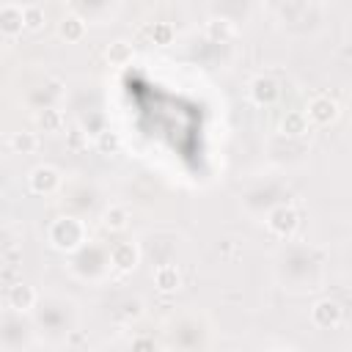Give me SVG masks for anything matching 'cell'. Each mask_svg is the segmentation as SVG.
Listing matches in <instances>:
<instances>
[{
	"instance_id": "1",
	"label": "cell",
	"mask_w": 352,
	"mask_h": 352,
	"mask_svg": "<svg viewBox=\"0 0 352 352\" xmlns=\"http://www.w3.org/2000/svg\"><path fill=\"white\" fill-rule=\"evenodd\" d=\"M85 239H88L85 223H82L80 217H74V214H60V217H55V220L50 223V228H47V242H50L55 250H60V253H74V250H80V248L85 245Z\"/></svg>"
},
{
	"instance_id": "2",
	"label": "cell",
	"mask_w": 352,
	"mask_h": 352,
	"mask_svg": "<svg viewBox=\"0 0 352 352\" xmlns=\"http://www.w3.org/2000/svg\"><path fill=\"white\" fill-rule=\"evenodd\" d=\"M267 228H270V234H275L280 239H289L300 228V212L289 204H278L267 214Z\"/></svg>"
},
{
	"instance_id": "3",
	"label": "cell",
	"mask_w": 352,
	"mask_h": 352,
	"mask_svg": "<svg viewBox=\"0 0 352 352\" xmlns=\"http://www.w3.org/2000/svg\"><path fill=\"white\" fill-rule=\"evenodd\" d=\"M338 116H341L338 102L330 99V96H324V94L314 96V99L308 102V107H305V118H308V124H316V126H330Z\"/></svg>"
},
{
	"instance_id": "4",
	"label": "cell",
	"mask_w": 352,
	"mask_h": 352,
	"mask_svg": "<svg viewBox=\"0 0 352 352\" xmlns=\"http://www.w3.org/2000/svg\"><path fill=\"white\" fill-rule=\"evenodd\" d=\"M28 187L30 192L36 195H52L58 187H60V170L52 168V165H36L30 173H28Z\"/></svg>"
},
{
	"instance_id": "5",
	"label": "cell",
	"mask_w": 352,
	"mask_h": 352,
	"mask_svg": "<svg viewBox=\"0 0 352 352\" xmlns=\"http://www.w3.org/2000/svg\"><path fill=\"white\" fill-rule=\"evenodd\" d=\"M341 319H344V308H341V302H336V300H330V297H322V300H316V302L311 305V322H314L316 327H322V330L338 327Z\"/></svg>"
},
{
	"instance_id": "6",
	"label": "cell",
	"mask_w": 352,
	"mask_h": 352,
	"mask_svg": "<svg viewBox=\"0 0 352 352\" xmlns=\"http://www.w3.org/2000/svg\"><path fill=\"white\" fill-rule=\"evenodd\" d=\"M248 96H250V102L258 104V107H272V104L278 102V96H280V88H278V82H275L272 77L258 74V77L250 80Z\"/></svg>"
},
{
	"instance_id": "7",
	"label": "cell",
	"mask_w": 352,
	"mask_h": 352,
	"mask_svg": "<svg viewBox=\"0 0 352 352\" xmlns=\"http://www.w3.org/2000/svg\"><path fill=\"white\" fill-rule=\"evenodd\" d=\"M110 264L118 272L138 270V264H140V248H138V242H116L110 248Z\"/></svg>"
},
{
	"instance_id": "8",
	"label": "cell",
	"mask_w": 352,
	"mask_h": 352,
	"mask_svg": "<svg viewBox=\"0 0 352 352\" xmlns=\"http://www.w3.org/2000/svg\"><path fill=\"white\" fill-rule=\"evenodd\" d=\"M8 308H14L16 314H30L33 308H36V300H38V294H36V289L30 286V283H25V280H16V283H11L8 286Z\"/></svg>"
},
{
	"instance_id": "9",
	"label": "cell",
	"mask_w": 352,
	"mask_h": 352,
	"mask_svg": "<svg viewBox=\"0 0 352 352\" xmlns=\"http://www.w3.org/2000/svg\"><path fill=\"white\" fill-rule=\"evenodd\" d=\"M151 278H154L157 292H162V294H176L182 289V272L176 264H160Z\"/></svg>"
},
{
	"instance_id": "10",
	"label": "cell",
	"mask_w": 352,
	"mask_h": 352,
	"mask_svg": "<svg viewBox=\"0 0 352 352\" xmlns=\"http://www.w3.org/2000/svg\"><path fill=\"white\" fill-rule=\"evenodd\" d=\"M22 30H25V25H22V6H16V3H3V6H0V36L14 38V36H19Z\"/></svg>"
},
{
	"instance_id": "11",
	"label": "cell",
	"mask_w": 352,
	"mask_h": 352,
	"mask_svg": "<svg viewBox=\"0 0 352 352\" xmlns=\"http://www.w3.org/2000/svg\"><path fill=\"white\" fill-rule=\"evenodd\" d=\"M58 36L69 44H77L85 38V19L80 14H66L60 22H58Z\"/></svg>"
},
{
	"instance_id": "12",
	"label": "cell",
	"mask_w": 352,
	"mask_h": 352,
	"mask_svg": "<svg viewBox=\"0 0 352 352\" xmlns=\"http://www.w3.org/2000/svg\"><path fill=\"white\" fill-rule=\"evenodd\" d=\"M308 118H305V113L302 110H289L283 118H280V132L286 135V138H302L305 132H308Z\"/></svg>"
},
{
	"instance_id": "13",
	"label": "cell",
	"mask_w": 352,
	"mask_h": 352,
	"mask_svg": "<svg viewBox=\"0 0 352 352\" xmlns=\"http://www.w3.org/2000/svg\"><path fill=\"white\" fill-rule=\"evenodd\" d=\"M104 58L110 60V66H126V63L135 58V50H132L129 41L116 38V41H110V44L104 47Z\"/></svg>"
},
{
	"instance_id": "14",
	"label": "cell",
	"mask_w": 352,
	"mask_h": 352,
	"mask_svg": "<svg viewBox=\"0 0 352 352\" xmlns=\"http://www.w3.org/2000/svg\"><path fill=\"white\" fill-rule=\"evenodd\" d=\"M102 226H104L107 231H124V228L129 226V209L121 206V204L107 206V209L102 212Z\"/></svg>"
},
{
	"instance_id": "15",
	"label": "cell",
	"mask_w": 352,
	"mask_h": 352,
	"mask_svg": "<svg viewBox=\"0 0 352 352\" xmlns=\"http://www.w3.org/2000/svg\"><path fill=\"white\" fill-rule=\"evenodd\" d=\"M44 22H47V11H44V6H38V3H28V6H22V25H25V30L36 33V30L44 28Z\"/></svg>"
},
{
	"instance_id": "16",
	"label": "cell",
	"mask_w": 352,
	"mask_h": 352,
	"mask_svg": "<svg viewBox=\"0 0 352 352\" xmlns=\"http://www.w3.org/2000/svg\"><path fill=\"white\" fill-rule=\"evenodd\" d=\"M36 124L44 132H60L63 124H66V118H63V113L58 107H44V110L36 113Z\"/></svg>"
},
{
	"instance_id": "17",
	"label": "cell",
	"mask_w": 352,
	"mask_h": 352,
	"mask_svg": "<svg viewBox=\"0 0 352 352\" xmlns=\"http://www.w3.org/2000/svg\"><path fill=\"white\" fill-rule=\"evenodd\" d=\"M206 36L214 38V41H226V38H231V36H234V25H231V19L212 16V19L206 22Z\"/></svg>"
},
{
	"instance_id": "18",
	"label": "cell",
	"mask_w": 352,
	"mask_h": 352,
	"mask_svg": "<svg viewBox=\"0 0 352 352\" xmlns=\"http://www.w3.org/2000/svg\"><path fill=\"white\" fill-rule=\"evenodd\" d=\"M8 143L16 154H33L38 148V135L36 132H14Z\"/></svg>"
},
{
	"instance_id": "19",
	"label": "cell",
	"mask_w": 352,
	"mask_h": 352,
	"mask_svg": "<svg viewBox=\"0 0 352 352\" xmlns=\"http://www.w3.org/2000/svg\"><path fill=\"white\" fill-rule=\"evenodd\" d=\"M94 148H96L99 154H118L121 140H118L116 132H110V129H99L96 138H94Z\"/></svg>"
},
{
	"instance_id": "20",
	"label": "cell",
	"mask_w": 352,
	"mask_h": 352,
	"mask_svg": "<svg viewBox=\"0 0 352 352\" xmlns=\"http://www.w3.org/2000/svg\"><path fill=\"white\" fill-rule=\"evenodd\" d=\"M148 36H151V41H154V44L165 47V44H170V41H173L176 30H173V25H170V22H154V25L148 28Z\"/></svg>"
},
{
	"instance_id": "21",
	"label": "cell",
	"mask_w": 352,
	"mask_h": 352,
	"mask_svg": "<svg viewBox=\"0 0 352 352\" xmlns=\"http://www.w3.org/2000/svg\"><path fill=\"white\" fill-rule=\"evenodd\" d=\"M132 352H157V346H154V341L151 338H135L132 341Z\"/></svg>"
},
{
	"instance_id": "22",
	"label": "cell",
	"mask_w": 352,
	"mask_h": 352,
	"mask_svg": "<svg viewBox=\"0 0 352 352\" xmlns=\"http://www.w3.org/2000/svg\"><path fill=\"white\" fill-rule=\"evenodd\" d=\"M126 316H138L140 314V302H126V311H124Z\"/></svg>"
},
{
	"instance_id": "23",
	"label": "cell",
	"mask_w": 352,
	"mask_h": 352,
	"mask_svg": "<svg viewBox=\"0 0 352 352\" xmlns=\"http://www.w3.org/2000/svg\"><path fill=\"white\" fill-rule=\"evenodd\" d=\"M69 143H72V146H74V148H77V146H80V129H74V132H72V140H69Z\"/></svg>"
},
{
	"instance_id": "24",
	"label": "cell",
	"mask_w": 352,
	"mask_h": 352,
	"mask_svg": "<svg viewBox=\"0 0 352 352\" xmlns=\"http://www.w3.org/2000/svg\"><path fill=\"white\" fill-rule=\"evenodd\" d=\"M275 352H294V349H275Z\"/></svg>"
},
{
	"instance_id": "25",
	"label": "cell",
	"mask_w": 352,
	"mask_h": 352,
	"mask_svg": "<svg viewBox=\"0 0 352 352\" xmlns=\"http://www.w3.org/2000/svg\"><path fill=\"white\" fill-rule=\"evenodd\" d=\"M231 352H234V349H231Z\"/></svg>"
}]
</instances>
